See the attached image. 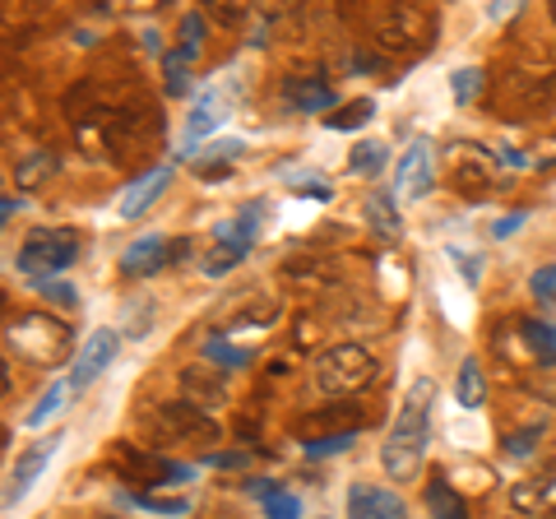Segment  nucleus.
I'll use <instances>...</instances> for the list:
<instances>
[{
    "label": "nucleus",
    "instance_id": "23",
    "mask_svg": "<svg viewBox=\"0 0 556 519\" xmlns=\"http://www.w3.org/2000/svg\"><path fill=\"white\" fill-rule=\"evenodd\" d=\"M223 121V112H218V102L214 98H204L200 107H195V116H190V126H186V144H181V153L186 159H195V144H200V135H208Z\"/></svg>",
    "mask_w": 556,
    "mask_h": 519
},
{
    "label": "nucleus",
    "instance_id": "38",
    "mask_svg": "<svg viewBox=\"0 0 556 519\" xmlns=\"http://www.w3.org/2000/svg\"><path fill=\"white\" fill-rule=\"evenodd\" d=\"M186 89H190V84H186V71H167V93H172V98H181Z\"/></svg>",
    "mask_w": 556,
    "mask_h": 519
},
{
    "label": "nucleus",
    "instance_id": "39",
    "mask_svg": "<svg viewBox=\"0 0 556 519\" xmlns=\"http://www.w3.org/2000/svg\"><path fill=\"white\" fill-rule=\"evenodd\" d=\"M510 519H519V515H510Z\"/></svg>",
    "mask_w": 556,
    "mask_h": 519
},
{
    "label": "nucleus",
    "instance_id": "4",
    "mask_svg": "<svg viewBox=\"0 0 556 519\" xmlns=\"http://www.w3.org/2000/svg\"><path fill=\"white\" fill-rule=\"evenodd\" d=\"M10 349L24 362H38V367H56L61 357H70V330L56 316H42V311H28L10 325Z\"/></svg>",
    "mask_w": 556,
    "mask_h": 519
},
{
    "label": "nucleus",
    "instance_id": "19",
    "mask_svg": "<svg viewBox=\"0 0 556 519\" xmlns=\"http://www.w3.org/2000/svg\"><path fill=\"white\" fill-rule=\"evenodd\" d=\"M241 153H247V144H241V140H218V144H208L190 167H195L200 177H223V172H232L241 163Z\"/></svg>",
    "mask_w": 556,
    "mask_h": 519
},
{
    "label": "nucleus",
    "instance_id": "11",
    "mask_svg": "<svg viewBox=\"0 0 556 519\" xmlns=\"http://www.w3.org/2000/svg\"><path fill=\"white\" fill-rule=\"evenodd\" d=\"M348 519H408V506H404V496L390 488L353 482V488H348Z\"/></svg>",
    "mask_w": 556,
    "mask_h": 519
},
{
    "label": "nucleus",
    "instance_id": "36",
    "mask_svg": "<svg viewBox=\"0 0 556 519\" xmlns=\"http://www.w3.org/2000/svg\"><path fill=\"white\" fill-rule=\"evenodd\" d=\"M538 501H543V488H533V482H519V488H515V506H519V510L538 506Z\"/></svg>",
    "mask_w": 556,
    "mask_h": 519
},
{
    "label": "nucleus",
    "instance_id": "18",
    "mask_svg": "<svg viewBox=\"0 0 556 519\" xmlns=\"http://www.w3.org/2000/svg\"><path fill=\"white\" fill-rule=\"evenodd\" d=\"M61 172V153H51V149H33L20 159V167H14V186L20 190H42L51 177Z\"/></svg>",
    "mask_w": 556,
    "mask_h": 519
},
{
    "label": "nucleus",
    "instance_id": "28",
    "mask_svg": "<svg viewBox=\"0 0 556 519\" xmlns=\"http://www.w3.org/2000/svg\"><path fill=\"white\" fill-rule=\"evenodd\" d=\"M357 441V431H339V436H316V441H306V459H329V455H343L348 445Z\"/></svg>",
    "mask_w": 556,
    "mask_h": 519
},
{
    "label": "nucleus",
    "instance_id": "32",
    "mask_svg": "<svg viewBox=\"0 0 556 519\" xmlns=\"http://www.w3.org/2000/svg\"><path fill=\"white\" fill-rule=\"evenodd\" d=\"M538 431H543V427L515 431V436H506V441H501V450H506V455H510V459H525V455H529V450L538 445Z\"/></svg>",
    "mask_w": 556,
    "mask_h": 519
},
{
    "label": "nucleus",
    "instance_id": "21",
    "mask_svg": "<svg viewBox=\"0 0 556 519\" xmlns=\"http://www.w3.org/2000/svg\"><path fill=\"white\" fill-rule=\"evenodd\" d=\"M455 400L464 408H482L486 404V376H482V362L478 357H464L459 371H455Z\"/></svg>",
    "mask_w": 556,
    "mask_h": 519
},
{
    "label": "nucleus",
    "instance_id": "16",
    "mask_svg": "<svg viewBox=\"0 0 556 519\" xmlns=\"http://www.w3.org/2000/svg\"><path fill=\"white\" fill-rule=\"evenodd\" d=\"M283 102L292 112H302V116H316V112H329L339 102V93H334V84L329 79H288L283 84Z\"/></svg>",
    "mask_w": 556,
    "mask_h": 519
},
{
    "label": "nucleus",
    "instance_id": "14",
    "mask_svg": "<svg viewBox=\"0 0 556 519\" xmlns=\"http://www.w3.org/2000/svg\"><path fill=\"white\" fill-rule=\"evenodd\" d=\"M172 251L177 246H167L163 237H139L121 251V274H126V279H153V274L172 260Z\"/></svg>",
    "mask_w": 556,
    "mask_h": 519
},
{
    "label": "nucleus",
    "instance_id": "6",
    "mask_svg": "<svg viewBox=\"0 0 556 519\" xmlns=\"http://www.w3.org/2000/svg\"><path fill=\"white\" fill-rule=\"evenodd\" d=\"M431 186H437V149H431L427 140H413L394 163V190L390 195L399 204H413V200H422Z\"/></svg>",
    "mask_w": 556,
    "mask_h": 519
},
{
    "label": "nucleus",
    "instance_id": "37",
    "mask_svg": "<svg viewBox=\"0 0 556 519\" xmlns=\"http://www.w3.org/2000/svg\"><path fill=\"white\" fill-rule=\"evenodd\" d=\"M302 195H311V200H329L334 190H329V181H325V177H316V181H302Z\"/></svg>",
    "mask_w": 556,
    "mask_h": 519
},
{
    "label": "nucleus",
    "instance_id": "25",
    "mask_svg": "<svg viewBox=\"0 0 556 519\" xmlns=\"http://www.w3.org/2000/svg\"><path fill=\"white\" fill-rule=\"evenodd\" d=\"M65 394H70V380H51V385L42 390V400L38 404H33V413H28V427H47L51 418H56V413H61V404H65Z\"/></svg>",
    "mask_w": 556,
    "mask_h": 519
},
{
    "label": "nucleus",
    "instance_id": "22",
    "mask_svg": "<svg viewBox=\"0 0 556 519\" xmlns=\"http://www.w3.org/2000/svg\"><path fill=\"white\" fill-rule=\"evenodd\" d=\"M427 510H431V519H468V501L450 488L445 478H431L427 482Z\"/></svg>",
    "mask_w": 556,
    "mask_h": 519
},
{
    "label": "nucleus",
    "instance_id": "10",
    "mask_svg": "<svg viewBox=\"0 0 556 519\" xmlns=\"http://www.w3.org/2000/svg\"><path fill=\"white\" fill-rule=\"evenodd\" d=\"M61 431H51V436H42V441H33L28 450H24V455L20 459H14V469H10V488H5V506L14 510V506H20V501L28 496V488H33V482H38L42 478V469H47V464L51 459H56V450H61Z\"/></svg>",
    "mask_w": 556,
    "mask_h": 519
},
{
    "label": "nucleus",
    "instance_id": "17",
    "mask_svg": "<svg viewBox=\"0 0 556 519\" xmlns=\"http://www.w3.org/2000/svg\"><path fill=\"white\" fill-rule=\"evenodd\" d=\"M519 334H525V353L529 362H538V367H556V325L552 320H538V316H525L515 325Z\"/></svg>",
    "mask_w": 556,
    "mask_h": 519
},
{
    "label": "nucleus",
    "instance_id": "1",
    "mask_svg": "<svg viewBox=\"0 0 556 519\" xmlns=\"http://www.w3.org/2000/svg\"><path fill=\"white\" fill-rule=\"evenodd\" d=\"M431 400H437L431 376H417L404 394V404H399V418L386 436V450H380V469L390 473V482H413L422 473L427 441H431Z\"/></svg>",
    "mask_w": 556,
    "mask_h": 519
},
{
    "label": "nucleus",
    "instance_id": "24",
    "mask_svg": "<svg viewBox=\"0 0 556 519\" xmlns=\"http://www.w3.org/2000/svg\"><path fill=\"white\" fill-rule=\"evenodd\" d=\"M390 163V149L380 144V140H362L353 144V159H348V167H353V177H376L380 167Z\"/></svg>",
    "mask_w": 556,
    "mask_h": 519
},
{
    "label": "nucleus",
    "instance_id": "7",
    "mask_svg": "<svg viewBox=\"0 0 556 519\" xmlns=\"http://www.w3.org/2000/svg\"><path fill=\"white\" fill-rule=\"evenodd\" d=\"M159 431L172 441V445H195V450H208L218 441V422L208 418L204 408H195V404H167V408H159Z\"/></svg>",
    "mask_w": 556,
    "mask_h": 519
},
{
    "label": "nucleus",
    "instance_id": "8",
    "mask_svg": "<svg viewBox=\"0 0 556 519\" xmlns=\"http://www.w3.org/2000/svg\"><path fill=\"white\" fill-rule=\"evenodd\" d=\"M116 353H121V334L108 330V325H102V330H93L89 339L79 343L75 362H70V390H89L93 380L116 362Z\"/></svg>",
    "mask_w": 556,
    "mask_h": 519
},
{
    "label": "nucleus",
    "instance_id": "15",
    "mask_svg": "<svg viewBox=\"0 0 556 519\" xmlns=\"http://www.w3.org/2000/svg\"><path fill=\"white\" fill-rule=\"evenodd\" d=\"M181 394H186V404L214 413L223 400H228V380H223L218 367H186L181 371Z\"/></svg>",
    "mask_w": 556,
    "mask_h": 519
},
{
    "label": "nucleus",
    "instance_id": "27",
    "mask_svg": "<svg viewBox=\"0 0 556 519\" xmlns=\"http://www.w3.org/2000/svg\"><path fill=\"white\" fill-rule=\"evenodd\" d=\"M371 112H376V102L357 98L353 107H343L339 116H329V130H357V126H367V121H371Z\"/></svg>",
    "mask_w": 556,
    "mask_h": 519
},
{
    "label": "nucleus",
    "instance_id": "31",
    "mask_svg": "<svg viewBox=\"0 0 556 519\" xmlns=\"http://www.w3.org/2000/svg\"><path fill=\"white\" fill-rule=\"evenodd\" d=\"M265 510H269V519H298V515H302V501L278 488L274 496H265Z\"/></svg>",
    "mask_w": 556,
    "mask_h": 519
},
{
    "label": "nucleus",
    "instance_id": "26",
    "mask_svg": "<svg viewBox=\"0 0 556 519\" xmlns=\"http://www.w3.org/2000/svg\"><path fill=\"white\" fill-rule=\"evenodd\" d=\"M204 357L214 362V367H247L251 353L237 349V343H228L223 334H204Z\"/></svg>",
    "mask_w": 556,
    "mask_h": 519
},
{
    "label": "nucleus",
    "instance_id": "20",
    "mask_svg": "<svg viewBox=\"0 0 556 519\" xmlns=\"http://www.w3.org/2000/svg\"><path fill=\"white\" fill-rule=\"evenodd\" d=\"M367 223L380 237L399 241V232H404V218H399V200L390 195V190H376V195H367Z\"/></svg>",
    "mask_w": 556,
    "mask_h": 519
},
{
    "label": "nucleus",
    "instance_id": "2",
    "mask_svg": "<svg viewBox=\"0 0 556 519\" xmlns=\"http://www.w3.org/2000/svg\"><path fill=\"white\" fill-rule=\"evenodd\" d=\"M75 255H79V232L75 228H33L24 237L20 255H14V265H20L24 279L51 283L75 265Z\"/></svg>",
    "mask_w": 556,
    "mask_h": 519
},
{
    "label": "nucleus",
    "instance_id": "30",
    "mask_svg": "<svg viewBox=\"0 0 556 519\" xmlns=\"http://www.w3.org/2000/svg\"><path fill=\"white\" fill-rule=\"evenodd\" d=\"M529 292H533V302H543V306H556V265H543L529 279Z\"/></svg>",
    "mask_w": 556,
    "mask_h": 519
},
{
    "label": "nucleus",
    "instance_id": "5",
    "mask_svg": "<svg viewBox=\"0 0 556 519\" xmlns=\"http://www.w3.org/2000/svg\"><path fill=\"white\" fill-rule=\"evenodd\" d=\"M251 241H255V210H247V218L218 223V228H214V251L200 260V269L208 274V279H223V274L237 269L241 260H247Z\"/></svg>",
    "mask_w": 556,
    "mask_h": 519
},
{
    "label": "nucleus",
    "instance_id": "3",
    "mask_svg": "<svg viewBox=\"0 0 556 519\" xmlns=\"http://www.w3.org/2000/svg\"><path fill=\"white\" fill-rule=\"evenodd\" d=\"M311 380H316V390L325 394V400H348V394L367 390L376 380V357L362 349V343H334L329 353L316 357Z\"/></svg>",
    "mask_w": 556,
    "mask_h": 519
},
{
    "label": "nucleus",
    "instance_id": "13",
    "mask_svg": "<svg viewBox=\"0 0 556 519\" xmlns=\"http://www.w3.org/2000/svg\"><path fill=\"white\" fill-rule=\"evenodd\" d=\"M172 186V167H153V172H144V177H135L130 186H126V195H121V204H116V214L121 218H144L153 204L163 200V190Z\"/></svg>",
    "mask_w": 556,
    "mask_h": 519
},
{
    "label": "nucleus",
    "instance_id": "12",
    "mask_svg": "<svg viewBox=\"0 0 556 519\" xmlns=\"http://www.w3.org/2000/svg\"><path fill=\"white\" fill-rule=\"evenodd\" d=\"M455 186L468 190V195H486L496 181V163H492V153H482L478 144H459L455 153Z\"/></svg>",
    "mask_w": 556,
    "mask_h": 519
},
{
    "label": "nucleus",
    "instance_id": "9",
    "mask_svg": "<svg viewBox=\"0 0 556 519\" xmlns=\"http://www.w3.org/2000/svg\"><path fill=\"white\" fill-rule=\"evenodd\" d=\"M116 473L130 478V488H159V482H181V478H190V469H181V464L153 455V450H130V445L116 450Z\"/></svg>",
    "mask_w": 556,
    "mask_h": 519
},
{
    "label": "nucleus",
    "instance_id": "33",
    "mask_svg": "<svg viewBox=\"0 0 556 519\" xmlns=\"http://www.w3.org/2000/svg\"><path fill=\"white\" fill-rule=\"evenodd\" d=\"M130 501H135V506H144V510H153V515H186L190 510L181 496L177 501H167V496H130Z\"/></svg>",
    "mask_w": 556,
    "mask_h": 519
},
{
    "label": "nucleus",
    "instance_id": "35",
    "mask_svg": "<svg viewBox=\"0 0 556 519\" xmlns=\"http://www.w3.org/2000/svg\"><path fill=\"white\" fill-rule=\"evenodd\" d=\"M38 288L47 292V298H56L61 306H75V302H79V292L70 288V283H61V279H51V283H38Z\"/></svg>",
    "mask_w": 556,
    "mask_h": 519
},
{
    "label": "nucleus",
    "instance_id": "34",
    "mask_svg": "<svg viewBox=\"0 0 556 519\" xmlns=\"http://www.w3.org/2000/svg\"><path fill=\"white\" fill-rule=\"evenodd\" d=\"M525 218H529L525 210H515V214H501V218L492 223V237H496V241H506V237H515L519 228H525Z\"/></svg>",
    "mask_w": 556,
    "mask_h": 519
},
{
    "label": "nucleus",
    "instance_id": "29",
    "mask_svg": "<svg viewBox=\"0 0 556 519\" xmlns=\"http://www.w3.org/2000/svg\"><path fill=\"white\" fill-rule=\"evenodd\" d=\"M478 89H482V71H478V65H468V71L450 75V93H455V102H473Z\"/></svg>",
    "mask_w": 556,
    "mask_h": 519
}]
</instances>
